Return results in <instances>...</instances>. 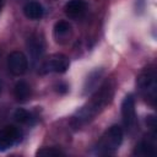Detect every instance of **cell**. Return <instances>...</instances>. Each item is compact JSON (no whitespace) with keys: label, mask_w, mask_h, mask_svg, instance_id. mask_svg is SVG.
<instances>
[{"label":"cell","mask_w":157,"mask_h":157,"mask_svg":"<svg viewBox=\"0 0 157 157\" xmlns=\"http://www.w3.org/2000/svg\"><path fill=\"white\" fill-rule=\"evenodd\" d=\"M23 137V132L15 125H6L0 129V152L17 145Z\"/></svg>","instance_id":"cell-5"},{"label":"cell","mask_w":157,"mask_h":157,"mask_svg":"<svg viewBox=\"0 0 157 157\" xmlns=\"http://www.w3.org/2000/svg\"><path fill=\"white\" fill-rule=\"evenodd\" d=\"M70 61L69 58L64 54H52L47 59L42 61L39 65L38 74L48 75V74H63L69 69Z\"/></svg>","instance_id":"cell-4"},{"label":"cell","mask_w":157,"mask_h":157,"mask_svg":"<svg viewBox=\"0 0 157 157\" xmlns=\"http://www.w3.org/2000/svg\"><path fill=\"white\" fill-rule=\"evenodd\" d=\"M13 118L16 121H18L20 124H25V125H33L36 123V117L26 110V109H22V108H18L16 109L15 114H13Z\"/></svg>","instance_id":"cell-14"},{"label":"cell","mask_w":157,"mask_h":157,"mask_svg":"<svg viewBox=\"0 0 157 157\" xmlns=\"http://www.w3.org/2000/svg\"><path fill=\"white\" fill-rule=\"evenodd\" d=\"M56 87H58V88H56V91H58L59 93H66V92H67V90H69L67 85H66V83H64V82H60Z\"/></svg>","instance_id":"cell-17"},{"label":"cell","mask_w":157,"mask_h":157,"mask_svg":"<svg viewBox=\"0 0 157 157\" xmlns=\"http://www.w3.org/2000/svg\"><path fill=\"white\" fill-rule=\"evenodd\" d=\"M134 155L136 156H141V157H147V156H155L156 155V150H155V144L151 142L150 140H141L135 150H134Z\"/></svg>","instance_id":"cell-13"},{"label":"cell","mask_w":157,"mask_h":157,"mask_svg":"<svg viewBox=\"0 0 157 157\" xmlns=\"http://www.w3.org/2000/svg\"><path fill=\"white\" fill-rule=\"evenodd\" d=\"M7 69L13 76H22L28 69V60L20 50H13L7 56Z\"/></svg>","instance_id":"cell-7"},{"label":"cell","mask_w":157,"mask_h":157,"mask_svg":"<svg viewBox=\"0 0 157 157\" xmlns=\"http://www.w3.org/2000/svg\"><path fill=\"white\" fill-rule=\"evenodd\" d=\"M37 156H44V157H53V156H64V152L55 148V147H43L37 151Z\"/></svg>","instance_id":"cell-16"},{"label":"cell","mask_w":157,"mask_h":157,"mask_svg":"<svg viewBox=\"0 0 157 157\" xmlns=\"http://www.w3.org/2000/svg\"><path fill=\"white\" fill-rule=\"evenodd\" d=\"M121 117L126 131H131L136 124L135 98L132 94H126L121 103Z\"/></svg>","instance_id":"cell-6"},{"label":"cell","mask_w":157,"mask_h":157,"mask_svg":"<svg viewBox=\"0 0 157 157\" xmlns=\"http://www.w3.org/2000/svg\"><path fill=\"white\" fill-rule=\"evenodd\" d=\"M102 74H103V70H96V71H93V72L87 77V80H86V86H85V91H86V92L90 91V90H92V87L96 86L97 80L102 76Z\"/></svg>","instance_id":"cell-15"},{"label":"cell","mask_w":157,"mask_h":157,"mask_svg":"<svg viewBox=\"0 0 157 157\" xmlns=\"http://www.w3.org/2000/svg\"><path fill=\"white\" fill-rule=\"evenodd\" d=\"M53 34L58 43H66L72 34V27L67 21L60 20L54 25Z\"/></svg>","instance_id":"cell-10"},{"label":"cell","mask_w":157,"mask_h":157,"mask_svg":"<svg viewBox=\"0 0 157 157\" xmlns=\"http://www.w3.org/2000/svg\"><path fill=\"white\" fill-rule=\"evenodd\" d=\"M123 129L119 125H113L107 129L94 147L96 155L107 156L115 153L123 142Z\"/></svg>","instance_id":"cell-3"},{"label":"cell","mask_w":157,"mask_h":157,"mask_svg":"<svg viewBox=\"0 0 157 157\" xmlns=\"http://www.w3.org/2000/svg\"><path fill=\"white\" fill-rule=\"evenodd\" d=\"M32 94V90L31 86L26 82V81H18L16 82L15 87H13V96L18 102H26L31 98Z\"/></svg>","instance_id":"cell-12"},{"label":"cell","mask_w":157,"mask_h":157,"mask_svg":"<svg viewBox=\"0 0 157 157\" xmlns=\"http://www.w3.org/2000/svg\"><path fill=\"white\" fill-rule=\"evenodd\" d=\"M136 85L145 101L155 107L157 99V75L155 66H147L137 76Z\"/></svg>","instance_id":"cell-2"},{"label":"cell","mask_w":157,"mask_h":157,"mask_svg":"<svg viewBox=\"0 0 157 157\" xmlns=\"http://www.w3.org/2000/svg\"><path fill=\"white\" fill-rule=\"evenodd\" d=\"M115 91V82L109 78L93 93L91 99L78 109L72 117L71 124L75 129H80L86 124L91 123L113 99Z\"/></svg>","instance_id":"cell-1"},{"label":"cell","mask_w":157,"mask_h":157,"mask_svg":"<svg viewBox=\"0 0 157 157\" xmlns=\"http://www.w3.org/2000/svg\"><path fill=\"white\" fill-rule=\"evenodd\" d=\"M23 13L27 18L37 21L40 20L44 15V9L38 1H28L23 6Z\"/></svg>","instance_id":"cell-11"},{"label":"cell","mask_w":157,"mask_h":157,"mask_svg":"<svg viewBox=\"0 0 157 157\" xmlns=\"http://www.w3.org/2000/svg\"><path fill=\"white\" fill-rule=\"evenodd\" d=\"M0 92H1V86H0Z\"/></svg>","instance_id":"cell-19"},{"label":"cell","mask_w":157,"mask_h":157,"mask_svg":"<svg viewBox=\"0 0 157 157\" xmlns=\"http://www.w3.org/2000/svg\"><path fill=\"white\" fill-rule=\"evenodd\" d=\"M27 50L29 53V56L33 61H37L42 58L44 50H45V42L42 34L39 33H32L26 42Z\"/></svg>","instance_id":"cell-8"},{"label":"cell","mask_w":157,"mask_h":157,"mask_svg":"<svg viewBox=\"0 0 157 157\" xmlns=\"http://www.w3.org/2000/svg\"><path fill=\"white\" fill-rule=\"evenodd\" d=\"M87 11V2L85 0H70L65 4L64 12L71 20L81 18Z\"/></svg>","instance_id":"cell-9"},{"label":"cell","mask_w":157,"mask_h":157,"mask_svg":"<svg viewBox=\"0 0 157 157\" xmlns=\"http://www.w3.org/2000/svg\"><path fill=\"white\" fill-rule=\"evenodd\" d=\"M2 2H4V0H0V10H1V6H2Z\"/></svg>","instance_id":"cell-18"}]
</instances>
